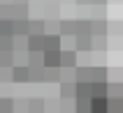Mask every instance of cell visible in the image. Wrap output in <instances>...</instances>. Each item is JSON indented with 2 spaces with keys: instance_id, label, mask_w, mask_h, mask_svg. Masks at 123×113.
I'll return each instance as SVG.
<instances>
[{
  "instance_id": "9",
  "label": "cell",
  "mask_w": 123,
  "mask_h": 113,
  "mask_svg": "<svg viewBox=\"0 0 123 113\" xmlns=\"http://www.w3.org/2000/svg\"><path fill=\"white\" fill-rule=\"evenodd\" d=\"M12 111H14V99L0 97V113H12Z\"/></svg>"
},
{
  "instance_id": "4",
  "label": "cell",
  "mask_w": 123,
  "mask_h": 113,
  "mask_svg": "<svg viewBox=\"0 0 123 113\" xmlns=\"http://www.w3.org/2000/svg\"><path fill=\"white\" fill-rule=\"evenodd\" d=\"M40 35H44V21L40 19L28 21V37H40Z\"/></svg>"
},
{
  "instance_id": "6",
  "label": "cell",
  "mask_w": 123,
  "mask_h": 113,
  "mask_svg": "<svg viewBox=\"0 0 123 113\" xmlns=\"http://www.w3.org/2000/svg\"><path fill=\"white\" fill-rule=\"evenodd\" d=\"M91 97H107V81L91 83Z\"/></svg>"
},
{
  "instance_id": "10",
  "label": "cell",
  "mask_w": 123,
  "mask_h": 113,
  "mask_svg": "<svg viewBox=\"0 0 123 113\" xmlns=\"http://www.w3.org/2000/svg\"><path fill=\"white\" fill-rule=\"evenodd\" d=\"M61 32L63 35H77V23H74V21H63V23H61Z\"/></svg>"
},
{
  "instance_id": "12",
  "label": "cell",
  "mask_w": 123,
  "mask_h": 113,
  "mask_svg": "<svg viewBox=\"0 0 123 113\" xmlns=\"http://www.w3.org/2000/svg\"><path fill=\"white\" fill-rule=\"evenodd\" d=\"M88 102H91V99H77L74 113H88Z\"/></svg>"
},
{
  "instance_id": "11",
  "label": "cell",
  "mask_w": 123,
  "mask_h": 113,
  "mask_svg": "<svg viewBox=\"0 0 123 113\" xmlns=\"http://www.w3.org/2000/svg\"><path fill=\"white\" fill-rule=\"evenodd\" d=\"M44 81H61V69L54 67V69H44Z\"/></svg>"
},
{
  "instance_id": "1",
  "label": "cell",
  "mask_w": 123,
  "mask_h": 113,
  "mask_svg": "<svg viewBox=\"0 0 123 113\" xmlns=\"http://www.w3.org/2000/svg\"><path fill=\"white\" fill-rule=\"evenodd\" d=\"M58 67H63V69H74L77 67V51L74 48H61Z\"/></svg>"
},
{
  "instance_id": "7",
  "label": "cell",
  "mask_w": 123,
  "mask_h": 113,
  "mask_svg": "<svg viewBox=\"0 0 123 113\" xmlns=\"http://www.w3.org/2000/svg\"><path fill=\"white\" fill-rule=\"evenodd\" d=\"M121 108H123L121 97H109L107 99V113H121Z\"/></svg>"
},
{
  "instance_id": "3",
  "label": "cell",
  "mask_w": 123,
  "mask_h": 113,
  "mask_svg": "<svg viewBox=\"0 0 123 113\" xmlns=\"http://www.w3.org/2000/svg\"><path fill=\"white\" fill-rule=\"evenodd\" d=\"M88 113H107V97H91Z\"/></svg>"
},
{
  "instance_id": "8",
  "label": "cell",
  "mask_w": 123,
  "mask_h": 113,
  "mask_svg": "<svg viewBox=\"0 0 123 113\" xmlns=\"http://www.w3.org/2000/svg\"><path fill=\"white\" fill-rule=\"evenodd\" d=\"M61 95L63 97H74V81H61Z\"/></svg>"
},
{
  "instance_id": "2",
  "label": "cell",
  "mask_w": 123,
  "mask_h": 113,
  "mask_svg": "<svg viewBox=\"0 0 123 113\" xmlns=\"http://www.w3.org/2000/svg\"><path fill=\"white\" fill-rule=\"evenodd\" d=\"M61 35H56V32H49L44 35V48L42 51H61Z\"/></svg>"
},
{
  "instance_id": "5",
  "label": "cell",
  "mask_w": 123,
  "mask_h": 113,
  "mask_svg": "<svg viewBox=\"0 0 123 113\" xmlns=\"http://www.w3.org/2000/svg\"><path fill=\"white\" fill-rule=\"evenodd\" d=\"M12 81H16V83L28 81V67L26 65H14L12 67Z\"/></svg>"
}]
</instances>
